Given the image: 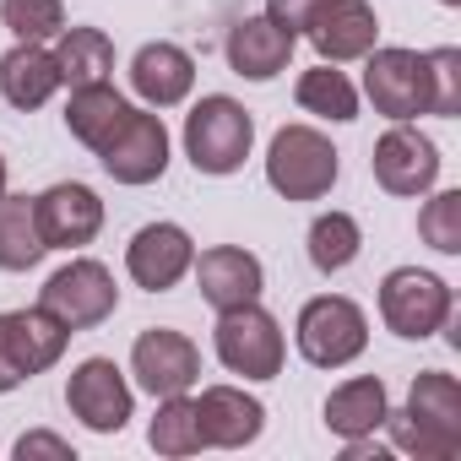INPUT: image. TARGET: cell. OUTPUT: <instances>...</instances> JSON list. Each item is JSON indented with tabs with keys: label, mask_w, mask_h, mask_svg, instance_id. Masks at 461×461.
Instances as JSON below:
<instances>
[{
	"label": "cell",
	"mask_w": 461,
	"mask_h": 461,
	"mask_svg": "<svg viewBox=\"0 0 461 461\" xmlns=\"http://www.w3.org/2000/svg\"><path fill=\"white\" fill-rule=\"evenodd\" d=\"M396 450L418 461H456L461 456V385L445 369H423L407 391L402 412H385Z\"/></svg>",
	"instance_id": "obj_1"
},
{
	"label": "cell",
	"mask_w": 461,
	"mask_h": 461,
	"mask_svg": "<svg viewBox=\"0 0 461 461\" xmlns=\"http://www.w3.org/2000/svg\"><path fill=\"white\" fill-rule=\"evenodd\" d=\"M250 141H256V120L222 93L201 98L185 120V152L201 174H234L250 158Z\"/></svg>",
	"instance_id": "obj_2"
},
{
	"label": "cell",
	"mask_w": 461,
	"mask_h": 461,
	"mask_svg": "<svg viewBox=\"0 0 461 461\" xmlns=\"http://www.w3.org/2000/svg\"><path fill=\"white\" fill-rule=\"evenodd\" d=\"M267 179L288 201H321L337 185V152L321 131L310 125H283L267 152Z\"/></svg>",
	"instance_id": "obj_3"
},
{
	"label": "cell",
	"mask_w": 461,
	"mask_h": 461,
	"mask_svg": "<svg viewBox=\"0 0 461 461\" xmlns=\"http://www.w3.org/2000/svg\"><path fill=\"white\" fill-rule=\"evenodd\" d=\"M369 342V321L353 299L342 294H321L299 310V353L315 364V369H342L364 353Z\"/></svg>",
	"instance_id": "obj_4"
},
{
	"label": "cell",
	"mask_w": 461,
	"mask_h": 461,
	"mask_svg": "<svg viewBox=\"0 0 461 461\" xmlns=\"http://www.w3.org/2000/svg\"><path fill=\"white\" fill-rule=\"evenodd\" d=\"M364 93L385 120H412L434 114V82H429V55L418 50H369L364 66Z\"/></svg>",
	"instance_id": "obj_5"
},
{
	"label": "cell",
	"mask_w": 461,
	"mask_h": 461,
	"mask_svg": "<svg viewBox=\"0 0 461 461\" xmlns=\"http://www.w3.org/2000/svg\"><path fill=\"white\" fill-rule=\"evenodd\" d=\"M217 358L245 380L283 375V331H277V321L261 304L217 310Z\"/></svg>",
	"instance_id": "obj_6"
},
{
	"label": "cell",
	"mask_w": 461,
	"mask_h": 461,
	"mask_svg": "<svg viewBox=\"0 0 461 461\" xmlns=\"http://www.w3.org/2000/svg\"><path fill=\"white\" fill-rule=\"evenodd\" d=\"M114 299H120V288H114L104 261H71L44 283L39 310H50L66 331H87V326H104L114 315Z\"/></svg>",
	"instance_id": "obj_7"
},
{
	"label": "cell",
	"mask_w": 461,
	"mask_h": 461,
	"mask_svg": "<svg viewBox=\"0 0 461 461\" xmlns=\"http://www.w3.org/2000/svg\"><path fill=\"white\" fill-rule=\"evenodd\" d=\"M380 315L396 337L407 342H423L434 337L445 321H450V288L434 277V272H418V267H402L385 277L380 288Z\"/></svg>",
	"instance_id": "obj_8"
},
{
	"label": "cell",
	"mask_w": 461,
	"mask_h": 461,
	"mask_svg": "<svg viewBox=\"0 0 461 461\" xmlns=\"http://www.w3.org/2000/svg\"><path fill=\"white\" fill-rule=\"evenodd\" d=\"M131 375L141 380V391H152L158 402L163 396H185L195 380H201V353L190 337L179 331H141L136 348H131Z\"/></svg>",
	"instance_id": "obj_9"
},
{
	"label": "cell",
	"mask_w": 461,
	"mask_h": 461,
	"mask_svg": "<svg viewBox=\"0 0 461 461\" xmlns=\"http://www.w3.org/2000/svg\"><path fill=\"white\" fill-rule=\"evenodd\" d=\"M375 179H380V190H391V195H423V190L439 179V152H434V141L418 136L407 120H396V125L380 136V147H375Z\"/></svg>",
	"instance_id": "obj_10"
},
{
	"label": "cell",
	"mask_w": 461,
	"mask_h": 461,
	"mask_svg": "<svg viewBox=\"0 0 461 461\" xmlns=\"http://www.w3.org/2000/svg\"><path fill=\"white\" fill-rule=\"evenodd\" d=\"M66 402L71 412L93 429V434H120L125 418H131V385L120 380V369L109 358H87L71 369V385H66Z\"/></svg>",
	"instance_id": "obj_11"
},
{
	"label": "cell",
	"mask_w": 461,
	"mask_h": 461,
	"mask_svg": "<svg viewBox=\"0 0 461 461\" xmlns=\"http://www.w3.org/2000/svg\"><path fill=\"white\" fill-rule=\"evenodd\" d=\"M98 158H104V168H109L120 185H152V179H163V168H168V131H163L158 114L131 109V120L120 125V136H114Z\"/></svg>",
	"instance_id": "obj_12"
},
{
	"label": "cell",
	"mask_w": 461,
	"mask_h": 461,
	"mask_svg": "<svg viewBox=\"0 0 461 461\" xmlns=\"http://www.w3.org/2000/svg\"><path fill=\"white\" fill-rule=\"evenodd\" d=\"M39 234L50 250H77V245H93L98 228H104V201L87 190V185H50L39 201Z\"/></svg>",
	"instance_id": "obj_13"
},
{
	"label": "cell",
	"mask_w": 461,
	"mask_h": 461,
	"mask_svg": "<svg viewBox=\"0 0 461 461\" xmlns=\"http://www.w3.org/2000/svg\"><path fill=\"white\" fill-rule=\"evenodd\" d=\"M190 261H195V245H190V234L179 222H147L125 250V267H131L136 288H147V294L174 288L190 272Z\"/></svg>",
	"instance_id": "obj_14"
},
{
	"label": "cell",
	"mask_w": 461,
	"mask_h": 461,
	"mask_svg": "<svg viewBox=\"0 0 461 461\" xmlns=\"http://www.w3.org/2000/svg\"><path fill=\"white\" fill-rule=\"evenodd\" d=\"M304 33H310V44L321 50L326 66H342V60H364V55L375 50L380 23H375V6H369V0H331V6H326Z\"/></svg>",
	"instance_id": "obj_15"
},
{
	"label": "cell",
	"mask_w": 461,
	"mask_h": 461,
	"mask_svg": "<svg viewBox=\"0 0 461 461\" xmlns=\"http://www.w3.org/2000/svg\"><path fill=\"white\" fill-rule=\"evenodd\" d=\"M195 267V283H201V299L212 310H240V304H256L261 299V261L250 250H234V245H217L206 250Z\"/></svg>",
	"instance_id": "obj_16"
},
{
	"label": "cell",
	"mask_w": 461,
	"mask_h": 461,
	"mask_svg": "<svg viewBox=\"0 0 461 461\" xmlns=\"http://www.w3.org/2000/svg\"><path fill=\"white\" fill-rule=\"evenodd\" d=\"M195 418H201V445H222V450H240V445H250L267 429V407L256 396L234 391V385L201 391Z\"/></svg>",
	"instance_id": "obj_17"
},
{
	"label": "cell",
	"mask_w": 461,
	"mask_h": 461,
	"mask_svg": "<svg viewBox=\"0 0 461 461\" xmlns=\"http://www.w3.org/2000/svg\"><path fill=\"white\" fill-rule=\"evenodd\" d=\"M131 87L136 98H147L152 109H174L190 98L195 87V60L179 44H141L131 60Z\"/></svg>",
	"instance_id": "obj_18"
},
{
	"label": "cell",
	"mask_w": 461,
	"mask_h": 461,
	"mask_svg": "<svg viewBox=\"0 0 461 461\" xmlns=\"http://www.w3.org/2000/svg\"><path fill=\"white\" fill-rule=\"evenodd\" d=\"M0 331H6V348H12V364L23 369V380L44 375L50 364H60L71 331L50 315V310H12V315H0Z\"/></svg>",
	"instance_id": "obj_19"
},
{
	"label": "cell",
	"mask_w": 461,
	"mask_h": 461,
	"mask_svg": "<svg viewBox=\"0 0 461 461\" xmlns=\"http://www.w3.org/2000/svg\"><path fill=\"white\" fill-rule=\"evenodd\" d=\"M294 55V33L277 28L272 17H245L234 33H228V66L250 82H272Z\"/></svg>",
	"instance_id": "obj_20"
},
{
	"label": "cell",
	"mask_w": 461,
	"mask_h": 461,
	"mask_svg": "<svg viewBox=\"0 0 461 461\" xmlns=\"http://www.w3.org/2000/svg\"><path fill=\"white\" fill-rule=\"evenodd\" d=\"M55 87H60V71L44 44H17L0 55V93H6L12 109H39L55 98Z\"/></svg>",
	"instance_id": "obj_21"
},
{
	"label": "cell",
	"mask_w": 461,
	"mask_h": 461,
	"mask_svg": "<svg viewBox=\"0 0 461 461\" xmlns=\"http://www.w3.org/2000/svg\"><path fill=\"white\" fill-rule=\"evenodd\" d=\"M131 120V104L109 87V82H93V87H77L71 93V104H66V125H71V136L82 141V147H93V152H104L114 136H120V125Z\"/></svg>",
	"instance_id": "obj_22"
},
{
	"label": "cell",
	"mask_w": 461,
	"mask_h": 461,
	"mask_svg": "<svg viewBox=\"0 0 461 461\" xmlns=\"http://www.w3.org/2000/svg\"><path fill=\"white\" fill-rule=\"evenodd\" d=\"M55 71H60V87H93V82H109V71H114V44H109V33H98V28H60V39H55Z\"/></svg>",
	"instance_id": "obj_23"
},
{
	"label": "cell",
	"mask_w": 461,
	"mask_h": 461,
	"mask_svg": "<svg viewBox=\"0 0 461 461\" xmlns=\"http://www.w3.org/2000/svg\"><path fill=\"white\" fill-rule=\"evenodd\" d=\"M385 385L380 380H348L326 396V429H337L342 439H369L385 423Z\"/></svg>",
	"instance_id": "obj_24"
},
{
	"label": "cell",
	"mask_w": 461,
	"mask_h": 461,
	"mask_svg": "<svg viewBox=\"0 0 461 461\" xmlns=\"http://www.w3.org/2000/svg\"><path fill=\"white\" fill-rule=\"evenodd\" d=\"M44 234H39V212L28 195H0V267L28 272L44 261Z\"/></svg>",
	"instance_id": "obj_25"
},
{
	"label": "cell",
	"mask_w": 461,
	"mask_h": 461,
	"mask_svg": "<svg viewBox=\"0 0 461 461\" xmlns=\"http://www.w3.org/2000/svg\"><path fill=\"white\" fill-rule=\"evenodd\" d=\"M299 109L321 114V120H358V93L342 71L315 66V71L299 77Z\"/></svg>",
	"instance_id": "obj_26"
},
{
	"label": "cell",
	"mask_w": 461,
	"mask_h": 461,
	"mask_svg": "<svg viewBox=\"0 0 461 461\" xmlns=\"http://www.w3.org/2000/svg\"><path fill=\"white\" fill-rule=\"evenodd\" d=\"M310 261L315 272H342L358 261V222L348 212H326L310 222Z\"/></svg>",
	"instance_id": "obj_27"
},
{
	"label": "cell",
	"mask_w": 461,
	"mask_h": 461,
	"mask_svg": "<svg viewBox=\"0 0 461 461\" xmlns=\"http://www.w3.org/2000/svg\"><path fill=\"white\" fill-rule=\"evenodd\" d=\"M147 439H152L158 456H195V450H201V418H195V402H185V396H163V407H158Z\"/></svg>",
	"instance_id": "obj_28"
},
{
	"label": "cell",
	"mask_w": 461,
	"mask_h": 461,
	"mask_svg": "<svg viewBox=\"0 0 461 461\" xmlns=\"http://www.w3.org/2000/svg\"><path fill=\"white\" fill-rule=\"evenodd\" d=\"M0 23L17 33V44H44V39H60L66 6L60 0H0Z\"/></svg>",
	"instance_id": "obj_29"
},
{
	"label": "cell",
	"mask_w": 461,
	"mask_h": 461,
	"mask_svg": "<svg viewBox=\"0 0 461 461\" xmlns=\"http://www.w3.org/2000/svg\"><path fill=\"white\" fill-rule=\"evenodd\" d=\"M418 234L423 245H434L439 256L461 250V190H439L423 212H418Z\"/></svg>",
	"instance_id": "obj_30"
},
{
	"label": "cell",
	"mask_w": 461,
	"mask_h": 461,
	"mask_svg": "<svg viewBox=\"0 0 461 461\" xmlns=\"http://www.w3.org/2000/svg\"><path fill=\"white\" fill-rule=\"evenodd\" d=\"M429 82H434V114H461V50H434L429 55Z\"/></svg>",
	"instance_id": "obj_31"
},
{
	"label": "cell",
	"mask_w": 461,
	"mask_h": 461,
	"mask_svg": "<svg viewBox=\"0 0 461 461\" xmlns=\"http://www.w3.org/2000/svg\"><path fill=\"white\" fill-rule=\"evenodd\" d=\"M326 6H331V0H267V17L299 39V33H304V28H310V23H315Z\"/></svg>",
	"instance_id": "obj_32"
},
{
	"label": "cell",
	"mask_w": 461,
	"mask_h": 461,
	"mask_svg": "<svg viewBox=\"0 0 461 461\" xmlns=\"http://www.w3.org/2000/svg\"><path fill=\"white\" fill-rule=\"evenodd\" d=\"M17 456H23V461H33V456L71 461V445H66V439H55V434H23V439H17Z\"/></svg>",
	"instance_id": "obj_33"
},
{
	"label": "cell",
	"mask_w": 461,
	"mask_h": 461,
	"mask_svg": "<svg viewBox=\"0 0 461 461\" xmlns=\"http://www.w3.org/2000/svg\"><path fill=\"white\" fill-rule=\"evenodd\" d=\"M23 385V369L12 364V348H6V331H0V396Z\"/></svg>",
	"instance_id": "obj_34"
},
{
	"label": "cell",
	"mask_w": 461,
	"mask_h": 461,
	"mask_svg": "<svg viewBox=\"0 0 461 461\" xmlns=\"http://www.w3.org/2000/svg\"><path fill=\"white\" fill-rule=\"evenodd\" d=\"M0 195H6V158H0Z\"/></svg>",
	"instance_id": "obj_35"
},
{
	"label": "cell",
	"mask_w": 461,
	"mask_h": 461,
	"mask_svg": "<svg viewBox=\"0 0 461 461\" xmlns=\"http://www.w3.org/2000/svg\"><path fill=\"white\" fill-rule=\"evenodd\" d=\"M445 6H461V0H445Z\"/></svg>",
	"instance_id": "obj_36"
}]
</instances>
